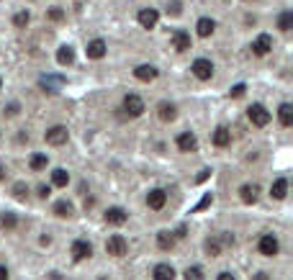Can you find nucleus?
Instances as JSON below:
<instances>
[{
  "mask_svg": "<svg viewBox=\"0 0 293 280\" xmlns=\"http://www.w3.org/2000/svg\"><path fill=\"white\" fill-rule=\"evenodd\" d=\"M67 137H70L67 126H52V129L44 134V141H47L49 147H62V144H67Z\"/></svg>",
  "mask_w": 293,
  "mask_h": 280,
  "instance_id": "nucleus-5",
  "label": "nucleus"
},
{
  "mask_svg": "<svg viewBox=\"0 0 293 280\" xmlns=\"http://www.w3.org/2000/svg\"><path fill=\"white\" fill-rule=\"evenodd\" d=\"M196 31H198L201 39H208V36L216 31V21L214 18H201V21L196 23Z\"/></svg>",
  "mask_w": 293,
  "mask_h": 280,
  "instance_id": "nucleus-19",
  "label": "nucleus"
},
{
  "mask_svg": "<svg viewBox=\"0 0 293 280\" xmlns=\"http://www.w3.org/2000/svg\"><path fill=\"white\" fill-rule=\"evenodd\" d=\"M52 195V185H39V198H49Z\"/></svg>",
  "mask_w": 293,
  "mask_h": 280,
  "instance_id": "nucleus-38",
  "label": "nucleus"
},
{
  "mask_svg": "<svg viewBox=\"0 0 293 280\" xmlns=\"http://www.w3.org/2000/svg\"><path fill=\"white\" fill-rule=\"evenodd\" d=\"M70 252H72V260H88V257H93V245L90 242H85V239H75L72 242V247H70Z\"/></svg>",
  "mask_w": 293,
  "mask_h": 280,
  "instance_id": "nucleus-8",
  "label": "nucleus"
},
{
  "mask_svg": "<svg viewBox=\"0 0 293 280\" xmlns=\"http://www.w3.org/2000/svg\"><path fill=\"white\" fill-rule=\"evenodd\" d=\"M190 70H193V75H196L198 80H203V83H206V80H211V77H214V65H211V59H206V57L196 59V62H193V67H190Z\"/></svg>",
  "mask_w": 293,
  "mask_h": 280,
  "instance_id": "nucleus-7",
  "label": "nucleus"
},
{
  "mask_svg": "<svg viewBox=\"0 0 293 280\" xmlns=\"http://www.w3.org/2000/svg\"><path fill=\"white\" fill-rule=\"evenodd\" d=\"M136 21H139L142 29H154L160 21V13L154 11V8H142L139 13H136Z\"/></svg>",
  "mask_w": 293,
  "mask_h": 280,
  "instance_id": "nucleus-10",
  "label": "nucleus"
},
{
  "mask_svg": "<svg viewBox=\"0 0 293 280\" xmlns=\"http://www.w3.org/2000/svg\"><path fill=\"white\" fill-rule=\"evenodd\" d=\"M214 203V195L211 193H206L203 198H201V203L196 206V209H193V213H198V211H203V209H208V206H211Z\"/></svg>",
  "mask_w": 293,
  "mask_h": 280,
  "instance_id": "nucleus-34",
  "label": "nucleus"
},
{
  "mask_svg": "<svg viewBox=\"0 0 293 280\" xmlns=\"http://www.w3.org/2000/svg\"><path fill=\"white\" fill-rule=\"evenodd\" d=\"M11 275H8V267L5 265H0V280H8Z\"/></svg>",
  "mask_w": 293,
  "mask_h": 280,
  "instance_id": "nucleus-41",
  "label": "nucleus"
},
{
  "mask_svg": "<svg viewBox=\"0 0 293 280\" xmlns=\"http://www.w3.org/2000/svg\"><path fill=\"white\" fill-rule=\"evenodd\" d=\"M54 213H57L59 219H70V216L75 213V206H72L70 201H57L54 203Z\"/></svg>",
  "mask_w": 293,
  "mask_h": 280,
  "instance_id": "nucleus-28",
  "label": "nucleus"
},
{
  "mask_svg": "<svg viewBox=\"0 0 293 280\" xmlns=\"http://www.w3.org/2000/svg\"><path fill=\"white\" fill-rule=\"evenodd\" d=\"M270 195L275 198V201H283V198L288 195V180L286 177H278L275 183L270 185Z\"/></svg>",
  "mask_w": 293,
  "mask_h": 280,
  "instance_id": "nucleus-20",
  "label": "nucleus"
},
{
  "mask_svg": "<svg viewBox=\"0 0 293 280\" xmlns=\"http://www.w3.org/2000/svg\"><path fill=\"white\" fill-rule=\"evenodd\" d=\"M106 252L113 257H124L126 252H129V242H126L121 234H113V237L106 239Z\"/></svg>",
  "mask_w": 293,
  "mask_h": 280,
  "instance_id": "nucleus-4",
  "label": "nucleus"
},
{
  "mask_svg": "<svg viewBox=\"0 0 293 280\" xmlns=\"http://www.w3.org/2000/svg\"><path fill=\"white\" fill-rule=\"evenodd\" d=\"M41 245H44V247L52 245V237H49V234H44V237H41Z\"/></svg>",
  "mask_w": 293,
  "mask_h": 280,
  "instance_id": "nucleus-43",
  "label": "nucleus"
},
{
  "mask_svg": "<svg viewBox=\"0 0 293 280\" xmlns=\"http://www.w3.org/2000/svg\"><path fill=\"white\" fill-rule=\"evenodd\" d=\"M183 275H185V280H206V273H203V267H201V265L188 267Z\"/></svg>",
  "mask_w": 293,
  "mask_h": 280,
  "instance_id": "nucleus-31",
  "label": "nucleus"
},
{
  "mask_svg": "<svg viewBox=\"0 0 293 280\" xmlns=\"http://www.w3.org/2000/svg\"><path fill=\"white\" fill-rule=\"evenodd\" d=\"M270 49H273V39H270L268 34H260L257 39L252 41V52L257 54V57H265V54H268Z\"/></svg>",
  "mask_w": 293,
  "mask_h": 280,
  "instance_id": "nucleus-14",
  "label": "nucleus"
},
{
  "mask_svg": "<svg viewBox=\"0 0 293 280\" xmlns=\"http://www.w3.org/2000/svg\"><path fill=\"white\" fill-rule=\"evenodd\" d=\"M221 237H208L206 239V252H208V255H211V257H219V255H221Z\"/></svg>",
  "mask_w": 293,
  "mask_h": 280,
  "instance_id": "nucleus-29",
  "label": "nucleus"
},
{
  "mask_svg": "<svg viewBox=\"0 0 293 280\" xmlns=\"http://www.w3.org/2000/svg\"><path fill=\"white\" fill-rule=\"evenodd\" d=\"M57 62L62 67H70L72 62H75V49H72V47H59L57 49Z\"/></svg>",
  "mask_w": 293,
  "mask_h": 280,
  "instance_id": "nucleus-23",
  "label": "nucleus"
},
{
  "mask_svg": "<svg viewBox=\"0 0 293 280\" xmlns=\"http://www.w3.org/2000/svg\"><path fill=\"white\" fill-rule=\"evenodd\" d=\"M106 224H111V227H124L126 221H129V211L121 209V206H111L106 213H103Z\"/></svg>",
  "mask_w": 293,
  "mask_h": 280,
  "instance_id": "nucleus-6",
  "label": "nucleus"
},
{
  "mask_svg": "<svg viewBox=\"0 0 293 280\" xmlns=\"http://www.w3.org/2000/svg\"><path fill=\"white\" fill-rule=\"evenodd\" d=\"M278 119H280V123L286 126V129H288V126H293V105L291 103H283L278 108Z\"/></svg>",
  "mask_w": 293,
  "mask_h": 280,
  "instance_id": "nucleus-27",
  "label": "nucleus"
},
{
  "mask_svg": "<svg viewBox=\"0 0 293 280\" xmlns=\"http://www.w3.org/2000/svg\"><path fill=\"white\" fill-rule=\"evenodd\" d=\"M13 195L18 198V201H23V198L29 195V185H26L23 180H18V183L13 185Z\"/></svg>",
  "mask_w": 293,
  "mask_h": 280,
  "instance_id": "nucleus-33",
  "label": "nucleus"
},
{
  "mask_svg": "<svg viewBox=\"0 0 293 280\" xmlns=\"http://www.w3.org/2000/svg\"><path fill=\"white\" fill-rule=\"evenodd\" d=\"M244 93H247V85H242V83H239V85H234L232 90H229V95H232V98H242Z\"/></svg>",
  "mask_w": 293,
  "mask_h": 280,
  "instance_id": "nucleus-37",
  "label": "nucleus"
},
{
  "mask_svg": "<svg viewBox=\"0 0 293 280\" xmlns=\"http://www.w3.org/2000/svg\"><path fill=\"white\" fill-rule=\"evenodd\" d=\"M29 21H31V13H29V11H18V13L13 16L16 29H26V26H29Z\"/></svg>",
  "mask_w": 293,
  "mask_h": 280,
  "instance_id": "nucleus-32",
  "label": "nucleus"
},
{
  "mask_svg": "<svg viewBox=\"0 0 293 280\" xmlns=\"http://www.w3.org/2000/svg\"><path fill=\"white\" fill-rule=\"evenodd\" d=\"M5 177V167H0V180H3Z\"/></svg>",
  "mask_w": 293,
  "mask_h": 280,
  "instance_id": "nucleus-45",
  "label": "nucleus"
},
{
  "mask_svg": "<svg viewBox=\"0 0 293 280\" xmlns=\"http://www.w3.org/2000/svg\"><path fill=\"white\" fill-rule=\"evenodd\" d=\"M157 116H160V121L170 123V121H175V116H178V108L172 105L170 101H162V103L157 105Z\"/></svg>",
  "mask_w": 293,
  "mask_h": 280,
  "instance_id": "nucleus-16",
  "label": "nucleus"
},
{
  "mask_svg": "<svg viewBox=\"0 0 293 280\" xmlns=\"http://www.w3.org/2000/svg\"><path fill=\"white\" fill-rule=\"evenodd\" d=\"M157 247L162 252H170L172 247H175V234L172 231H157Z\"/></svg>",
  "mask_w": 293,
  "mask_h": 280,
  "instance_id": "nucleus-22",
  "label": "nucleus"
},
{
  "mask_svg": "<svg viewBox=\"0 0 293 280\" xmlns=\"http://www.w3.org/2000/svg\"><path fill=\"white\" fill-rule=\"evenodd\" d=\"M278 29H280L283 34H288V31L293 29V13H291V11H283V13L278 16Z\"/></svg>",
  "mask_w": 293,
  "mask_h": 280,
  "instance_id": "nucleus-30",
  "label": "nucleus"
},
{
  "mask_svg": "<svg viewBox=\"0 0 293 280\" xmlns=\"http://www.w3.org/2000/svg\"><path fill=\"white\" fill-rule=\"evenodd\" d=\"M167 13H170V16H180V13H183V3H180V0H172V3H167Z\"/></svg>",
  "mask_w": 293,
  "mask_h": 280,
  "instance_id": "nucleus-35",
  "label": "nucleus"
},
{
  "mask_svg": "<svg viewBox=\"0 0 293 280\" xmlns=\"http://www.w3.org/2000/svg\"><path fill=\"white\" fill-rule=\"evenodd\" d=\"M175 144H178L180 152H185V155H188V152H198V139H196V134H190V131L178 134Z\"/></svg>",
  "mask_w": 293,
  "mask_h": 280,
  "instance_id": "nucleus-11",
  "label": "nucleus"
},
{
  "mask_svg": "<svg viewBox=\"0 0 293 280\" xmlns=\"http://www.w3.org/2000/svg\"><path fill=\"white\" fill-rule=\"evenodd\" d=\"M0 227H3L5 231H13L18 227V216L13 211H3L0 213Z\"/></svg>",
  "mask_w": 293,
  "mask_h": 280,
  "instance_id": "nucleus-26",
  "label": "nucleus"
},
{
  "mask_svg": "<svg viewBox=\"0 0 293 280\" xmlns=\"http://www.w3.org/2000/svg\"><path fill=\"white\" fill-rule=\"evenodd\" d=\"M165 203H167V193H165L162 188H152V191L146 193V206H149L152 211H162Z\"/></svg>",
  "mask_w": 293,
  "mask_h": 280,
  "instance_id": "nucleus-9",
  "label": "nucleus"
},
{
  "mask_svg": "<svg viewBox=\"0 0 293 280\" xmlns=\"http://www.w3.org/2000/svg\"><path fill=\"white\" fill-rule=\"evenodd\" d=\"M124 113L126 116H131V119H136V116H142L144 113V101L136 93H126L124 95Z\"/></svg>",
  "mask_w": 293,
  "mask_h": 280,
  "instance_id": "nucleus-2",
  "label": "nucleus"
},
{
  "mask_svg": "<svg viewBox=\"0 0 293 280\" xmlns=\"http://www.w3.org/2000/svg\"><path fill=\"white\" fill-rule=\"evenodd\" d=\"M208 173H211V170H203V173H201V175H198V183H203V180L208 177Z\"/></svg>",
  "mask_w": 293,
  "mask_h": 280,
  "instance_id": "nucleus-44",
  "label": "nucleus"
},
{
  "mask_svg": "<svg viewBox=\"0 0 293 280\" xmlns=\"http://www.w3.org/2000/svg\"><path fill=\"white\" fill-rule=\"evenodd\" d=\"M257 252L262 257H275L280 252V242L273 237V234H262L260 242H257Z\"/></svg>",
  "mask_w": 293,
  "mask_h": 280,
  "instance_id": "nucleus-3",
  "label": "nucleus"
},
{
  "mask_svg": "<svg viewBox=\"0 0 293 280\" xmlns=\"http://www.w3.org/2000/svg\"><path fill=\"white\" fill-rule=\"evenodd\" d=\"M211 141H214V147H229V144H232V131H229L226 126H219L214 131Z\"/></svg>",
  "mask_w": 293,
  "mask_h": 280,
  "instance_id": "nucleus-18",
  "label": "nucleus"
},
{
  "mask_svg": "<svg viewBox=\"0 0 293 280\" xmlns=\"http://www.w3.org/2000/svg\"><path fill=\"white\" fill-rule=\"evenodd\" d=\"M157 75H160V70L154 65H139L134 70V77L139 80V83H152V80H157Z\"/></svg>",
  "mask_w": 293,
  "mask_h": 280,
  "instance_id": "nucleus-13",
  "label": "nucleus"
},
{
  "mask_svg": "<svg viewBox=\"0 0 293 280\" xmlns=\"http://www.w3.org/2000/svg\"><path fill=\"white\" fill-rule=\"evenodd\" d=\"M172 47L178 52H188L190 49V34L188 31H175L172 34Z\"/></svg>",
  "mask_w": 293,
  "mask_h": 280,
  "instance_id": "nucleus-21",
  "label": "nucleus"
},
{
  "mask_svg": "<svg viewBox=\"0 0 293 280\" xmlns=\"http://www.w3.org/2000/svg\"><path fill=\"white\" fill-rule=\"evenodd\" d=\"M70 183V173L65 167H57V170H52V185H57V188H67Z\"/></svg>",
  "mask_w": 293,
  "mask_h": 280,
  "instance_id": "nucleus-25",
  "label": "nucleus"
},
{
  "mask_svg": "<svg viewBox=\"0 0 293 280\" xmlns=\"http://www.w3.org/2000/svg\"><path fill=\"white\" fill-rule=\"evenodd\" d=\"M47 18L49 21H62V18H65V11H62V8H49Z\"/></svg>",
  "mask_w": 293,
  "mask_h": 280,
  "instance_id": "nucleus-36",
  "label": "nucleus"
},
{
  "mask_svg": "<svg viewBox=\"0 0 293 280\" xmlns=\"http://www.w3.org/2000/svg\"><path fill=\"white\" fill-rule=\"evenodd\" d=\"M247 119L252 121V126H268L270 123V111L265 108L262 103H252L250 108H247Z\"/></svg>",
  "mask_w": 293,
  "mask_h": 280,
  "instance_id": "nucleus-1",
  "label": "nucleus"
},
{
  "mask_svg": "<svg viewBox=\"0 0 293 280\" xmlns=\"http://www.w3.org/2000/svg\"><path fill=\"white\" fill-rule=\"evenodd\" d=\"M88 59H103L106 57V52H108V47H106V41L103 39H93L88 44Z\"/></svg>",
  "mask_w": 293,
  "mask_h": 280,
  "instance_id": "nucleus-15",
  "label": "nucleus"
},
{
  "mask_svg": "<svg viewBox=\"0 0 293 280\" xmlns=\"http://www.w3.org/2000/svg\"><path fill=\"white\" fill-rule=\"evenodd\" d=\"M100 280H103V278H100Z\"/></svg>",
  "mask_w": 293,
  "mask_h": 280,
  "instance_id": "nucleus-46",
  "label": "nucleus"
},
{
  "mask_svg": "<svg viewBox=\"0 0 293 280\" xmlns=\"http://www.w3.org/2000/svg\"><path fill=\"white\" fill-rule=\"evenodd\" d=\"M252 280H270V275H268V273H257Z\"/></svg>",
  "mask_w": 293,
  "mask_h": 280,
  "instance_id": "nucleus-42",
  "label": "nucleus"
},
{
  "mask_svg": "<svg viewBox=\"0 0 293 280\" xmlns=\"http://www.w3.org/2000/svg\"><path fill=\"white\" fill-rule=\"evenodd\" d=\"M216 280H237V278H234L232 273H226V270H224V273H219V275H216Z\"/></svg>",
  "mask_w": 293,
  "mask_h": 280,
  "instance_id": "nucleus-40",
  "label": "nucleus"
},
{
  "mask_svg": "<svg viewBox=\"0 0 293 280\" xmlns=\"http://www.w3.org/2000/svg\"><path fill=\"white\" fill-rule=\"evenodd\" d=\"M18 111H21V105H18V103H11V105L5 108V113H8V116H16Z\"/></svg>",
  "mask_w": 293,
  "mask_h": 280,
  "instance_id": "nucleus-39",
  "label": "nucleus"
},
{
  "mask_svg": "<svg viewBox=\"0 0 293 280\" xmlns=\"http://www.w3.org/2000/svg\"><path fill=\"white\" fill-rule=\"evenodd\" d=\"M239 198H242V203H247V206L257 203V198H260V185H257V183H244V185L239 188Z\"/></svg>",
  "mask_w": 293,
  "mask_h": 280,
  "instance_id": "nucleus-12",
  "label": "nucleus"
},
{
  "mask_svg": "<svg viewBox=\"0 0 293 280\" xmlns=\"http://www.w3.org/2000/svg\"><path fill=\"white\" fill-rule=\"evenodd\" d=\"M47 165H49V157L41 155V152L31 155V159H29V167L34 170V173H41V170H47Z\"/></svg>",
  "mask_w": 293,
  "mask_h": 280,
  "instance_id": "nucleus-24",
  "label": "nucleus"
},
{
  "mask_svg": "<svg viewBox=\"0 0 293 280\" xmlns=\"http://www.w3.org/2000/svg\"><path fill=\"white\" fill-rule=\"evenodd\" d=\"M152 278L154 280H175V267L167 265V262H160V265H154Z\"/></svg>",
  "mask_w": 293,
  "mask_h": 280,
  "instance_id": "nucleus-17",
  "label": "nucleus"
}]
</instances>
